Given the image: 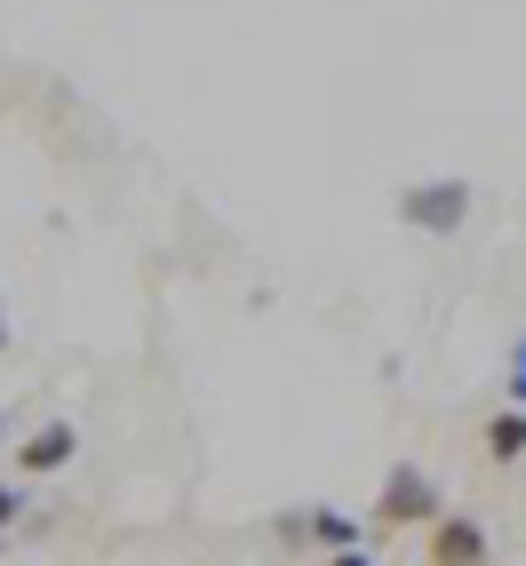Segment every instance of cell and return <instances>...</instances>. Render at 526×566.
I'll return each instance as SVG.
<instances>
[{
    "mask_svg": "<svg viewBox=\"0 0 526 566\" xmlns=\"http://www.w3.org/2000/svg\"><path fill=\"white\" fill-rule=\"evenodd\" d=\"M463 216H471V184L463 176H423V184H407V192H399V223H407V232H423V240H455Z\"/></svg>",
    "mask_w": 526,
    "mask_h": 566,
    "instance_id": "cell-1",
    "label": "cell"
},
{
    "mask_svg": "<svg viewBox=\"0 0 526 566\" xmlns=\"http://www.w3.org/2000/svg\"><path fill=\"white\" fill-rule=\"evenodd\" d=\"M446 518V495H439V479L423 463H391L383 471V495H375V526H439Z\"/></svg>",
    "mask_w": 526,
    "mask_h": 566,
    "instance_id": "cell-2",
    "label": "cell"
},
{
    "mask_svg": "<svg viewBox=\"0 0 526 566\" xmlns=\"http://www.w3.org/2000/svg\"><path fill=\"white\" fill-rule=\"evenodd\" d=\"M423 566H486V526H478L471 511H446V518L431 526Z\"/></svg>",
    "mask_w": 526,
    "mask_h": 566,
    "instance_id": "cell-3",
    "label": "cell"
},
{
    "mask_svg": "<svg viewBox=\"0 0 526 566\" xmlns=\"http://www.w3.org/2000/svg\"><path fill=\"white\" fill-rule=\"evenodd\" d=\"M72 455H81V431H72V423H41V431L17 439V479H49V471H64Z\"/></svg>",
    "mask_w": 526,
    "mask_h": 566,
    "instance_id": "cell-4",
    "label": "cell"
},
{
    "mask_svg": "<svg viewBox=\"0 0 526 566\" xmlns=\"http://www.w3.org/2000/svg\"><path fill=\"white\" fill-rule=\"evenodd\" d=\"M526 455V407H495L486 415V463H518Z\"/></svg>",
    "mask_w": 526,
    "mask_h": 566,
    "instance_id": "cell-5",
    "label": "cell"
},
{
    "mask_svg": "<svg viewBox=\"0 0 526 566\" xmlns=\"http://www.w3.org/2000/svg\"><path fill=\"white\" fill-rule=\"evenodd\" d=\"M312 543H319L327 558H335V551H367V543H359V518H351V511H335V503L312 511Z\"/></svg>",
    "mask_w": 526,
    "mask_h": 566,
    "instance_id": "cell-6",
    "label": "cell"
},
{
    "mask_svg": "<svg viewBox=\"0 0 526 566\" xmlns=\"http://www.w3.org/2000/svg\"><path fill=\"white\" fill-rule=\"evenodd\" d=\"M32 511V495H24V479H0V535H9V526Z\"/></svg>",
    "mask_w": 526,
    "mask_h": 566,
    "instance_id": "cell-7",
    "label": "cell"
},
{
    "mask_svg": "<svg viewBox=\"0 0 526 566\" xmlns=\"http://www.w3.org/2000/svg\"><path fill=\"white\" fill-rule=\"evenodd\" d=\"M503 407H526V335H518V344H511V367H503Z\"/></svg>",
    "mask_w": 526,
    "mask_h": 566,
    "instance_id": "cell-8",
    "label": "cell"
},
{
    "mask_svg": "<svg viewBox=\"0 0 526 566\" xmlns=\"http://www.w3.org/2000/svg\"><path fill=\"white\" fill-rule=\"evenodd\" d=\"M327 566H375V558H367V551H335Z\"/></svg>",
    "mask_w": 526,
    "mask_h": 566,
    "instance_id": "cell-9",
    "label": "cell"
},
{
    "mask_svg": "<svg viewBox=\"0 0 526 566\" xmlns=\"http://www.w3.org/2000/svg\"><path fill=\"white\" fill-rule=\"evenodd\" d=\"M0 344H9V295H0Z\"/></svg>",
    "mask_w": 526,
    "mask_h": 566,
    "instance_id": "cell-10",
    "label": "cell"
},
{
    "mask_svg": "<svg viewBox=\"0 0 526 566\" xmlns=\"http://www.w3.org/2000/svg\"><path fill=\"white\" fill-rule=\"evenodd\" d=\"M0 439H9V415H0Z\"/></svg>",
    "mask_w": 526,
    "mask_h": 566,
    "instance_id": "cell-11",
    "label": "cell"
},
{
    "mask_svg": "<svg viewBox=\"0 0 526 566\" xmlns=\"http://www.w3.org/2000/svg\"><path fill=\"white\" fill-rule=\"evenodd\" d=\"M0 551H9V535H0Z\"/></svg>",
    "mask_w": 526,
    "mask_h": 566,
    "instance_id": "cell-12",
    "label": "cell"
}]
</instances>
